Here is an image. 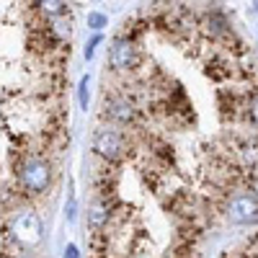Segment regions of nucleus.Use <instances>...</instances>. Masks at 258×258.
<instances>
[{
  "label": "nucleus",
  "instance_id": "obj_8",
  "mask_svg": "<svg viewBox=\"0 0 258 258\" xmlns=\"http://www.w3.org/2000/svg\"><path fill=\"white\" fill-rule=\"evenodd\" d=\"M245 121L250 126L258 129V88H253L248 93V103H245Z\"/></svg>",
  "mask_w": 258,
  "mask_h": 258
},
{
  "label": "nucleus",
  "instance_id": "obj_9",
  "mask_svg": "<svg viewBox=\"0 0 258 258\" xmlns=\"http://www.w3.org/2000/svg\"><path fill=\"white\" fill-rule=\"evenodd\" d=\"M106 24H109V18H106L103 13H91V16H88V26H91V29H96V31H98V29H103Z\"/></svg>",
  "mask_w": 258,
  "mask_h": 258
},
{
  "label": "nucleus",
  "instance_id": "obj_13",
  "mask_svg": "<svg viewBox=\"0 0 258 258\" xmlns=\"http://www.w3.org/2000/svg\"><path fill=\"white\" fill-rule=\"evenodd\" d=\"M0 258H13L11 253H6V250H0Z\"/></svg>",
  "mask_w": 258,
  "mask_h": 258
},
{
  "label": "nucleus",
  "instance_id": "obj_10",
  "mask_svg": "<svg viewBox=\"0 0 258 258\" xmlns=\"http://www.w3.org/2000/svg\"><path fill=\"white\" fill-rule=\"evenodd\" d=\"M80 106H83V109H88V78H83L80 80Z\"/></svg>",
  "mask_w": 258,
  "mask_h": 258
},
{
  "label": "nucleus",
  "instance_id": "obj_3",
  "mask_svg": "<svg viewBox=\"0 0 258 258\" xmlns=\"http://www.w3.org/2000/svg\"><path fill=\"white\" fill-rule=\"evenodd\" d=\"M6 232L11 240L26 245V248H34L41 243V232L44 230H41V222L31 209H21L6 222Z\"/></svg>",
  "mask_w": 258,
  "mask_h": 258
},
{
  "label": "nucleus",
  "instance_id": "obj_1",
  "mask_svg": "<svg viewBox=\"0 0 258 258\" xmlns=\"http://www.w3.org/2000/svg\"><path fill=\"white\" fill-rule=\"evenodd\" d=\"M16 181L24 197H41L52 186V163L44 155L26 153L16 158Z\"/></svg>",
  "mask_w": 258,
  "mask_h": 258
},
{
  "label": "nucleus",
  "instance_id": "obj_6",
  "mask_svg": "<svg viewBox=\"0 0 258 258\" xmlns=\"http://www.w3.org/2000/svg\"><path fill=\"white\" fill-rule=\"evenodd\" d=\"M119 204H121V202H119ZM119 204H111V202L96 197V202H93L91 209H88V227H91V230H106V227H109V222H111L114 207H119Z\"/></svg>",
  "mask_w": 258,
  "mask_h": 258
},
{
  "label": "nucleus",
  "instance_id": "obj_5",
  "mask_svg": "<svg viewBox=\"0 0 258 258\" xmlns=\"http://www.w3.org/2000/svg\"><path fill=\"white\" fill-rule=\"evenodd\" d=\"M225 214L238 222V225H248L258 217V199L253 194H238V197H227L225 202Z\"/></svg>",
  "mask_w": 258,
  "mask_h": 258
},
{
  "label": "nucleus",
  "instance_id": "obj_11",
  "mask_svg": "<svg viewBox=\"0 0 258 258\" xmlns=\"http://www.w3.org/2000/svg\"><path fill=\"white\" fill-rule=\"evenodd\" d=\"M98 41H101V36H96V39L91 41V44H88V47H85V57H88V59L93 57V52H96V47H98Z\"/></svg>",
  "mask_w": 258,
  "mask_h": 258
},
{
  "label": "nucleus",
  "instance_id": "obj_12",
  "mask_svg": "<svg viewBox=\"0 0 258 258\" xmlns=\"http://www.w3.org/2000/svg\"><path fill=\"white\" fill-rule=\"evenodd\" d=\"M64 258H78V248H75V245H68V250H64Z\"/></svg>",
  "mask_w": 258,
  "mask_h": 258
},
{
  "label": "nucleus",
  "instance_id": "obj_14",
  "mask_svg": "<svg viewBox=\"0 0 258 258\" xmlns=\"http://www.w3.org/2000/svg\"><path fill=\"white\" fill-rule=\"evenodd\" d=\"M253 6H255V11H258V0H253Z\"/></svg>",
  "mask_w": 258,
  "mask_h": 258
},
{
  "label": "nucleus",
  "instance_id": "obj_4",
  "mask_svg": "<svg viewBox=\"0 0 258 258\" xmlns=\"http://www.w3.org/2000/svg\"><path fill=\"white\" fill-rule=\"evenodd\" d=\"M142 62H145V57H142V52L137 47V41L119 34L114 39L111 49H109V64L116 73H135V70H140Z\"/></svg>",
  "mask_w": 258,
  "mask_h": 258
},
{
  "label": "nucleus",
  "instance_id": "obj_2",
  "mask_svg": "<svg viewBox=\"0 0 258 258\" xmlns=\"http://www.w3.org/2000/svg\"><path fill=\"white\" fill-rule=\"evenodd\" d=\"M135 142L129 140L126 132H121L119 126H101L93 135V153L106 160V163H121L129 153H132Z\"/></svg>",
  "mask_w": 258,
  "mask_h": 258
},
{
  "label": "nucleus",
  "instance_id": "obj_7",
  "mask_svg": "<svg viewBox=\"0 0 258 258\" xmlns=\"http://www.w3.org/2000/svg\"><path fill=\"white\" fill-rule=\"evenodd\" d=\"M31 3H34L41 13H44L47 18L64 13V0H31Z\"/></svg>",
  "mask_w": 258,
  "mask_h": 258
}]
</instances>
